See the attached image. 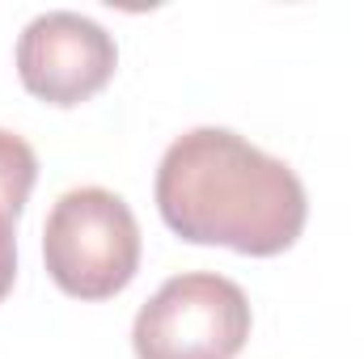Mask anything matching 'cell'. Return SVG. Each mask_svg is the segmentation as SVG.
I'll return each instance as SVG.
<instances>
[{"mask_svg": "<svg viewBox=\"0 0 364 359\" xmlns=\"http://www.w3.org/2000/svg\"><path fill=\"white\" fill-rule=\"evenodd\" d=\"M157 211L191 245L272 258L296 245L309 199L292 165L229 127L178 136L157 165Z\"/></svg>", "mask_w": 364, "mask_h": 359, "instance_id": "obj_1", "label": "cell"}, {"mask_svg": "<svg viewBox=\"0 0 364 359\" xmlns=\"http://www.w3.org/2000/svg\"><path fill=\"white\" fill-rule=\"evenodd\" d=\"M43 263L60 292L110 300L140 270V224L123 194L77 186L55 199L43 224Z\"/></svg>", "mask_w": 364, "mask_h": 359, "instance_id": "obj_2", "label": "cell"}, {"mask_svg": "<svg viewBox=\"0 0 364 359\" xmlns=\"http://www.w3.org/2000/svg\"><path fill=\"white\" fill-rule=\"evenodd\" d=\"M246 338L250 300L216 270L166 279L132 326L136 359H237Z\"/></svg>", "mask_w": 364, "mask_h": 359, "instance_id": "obj_3", "label": "cell"}, {"mask_svg": "<svg viewBox=\"0 0 364 359\" xmlns=\"http://www.w3.org/2000/svg\"><path fill=\"white\" fill-rule=\"evenodd\" d=\"M119 68L114 38L85 13H38L17 38V77L47 106H81Z\"/></svg>", "mask_w": 364, "mask_h": 359, "instance_id": "obj_4", "label": "cell"}, {"mask_svg": "<svg viewBox=\"0 0 364 359\" xmlns=\"http://www.w3.org/2000/svg\"><path fill=\"white\" fill-rule=\"evenodd\" d=\"M38 178V157L34 148L17 136V131H4L0 127V207L9 216H21L30 190Z\"/></svg>", "mask_w": 364, "mask_h": 359, "instance_id": "obj_5", "label": "cell"}, {"mask_svg": "<svg viewBox=\"0 0 364 359\" xmlns=\"http://www.w3.org/2000/svg\"><path fill=\"white\" fill-rule=\"evenodd\" d=\"M17 279V216L0 207V300L13 292Z\"/></svg>", "mask_w": 364, "mask_h": 359, "instance_id": "obj_6", "label": "cell"}]
</instances>
